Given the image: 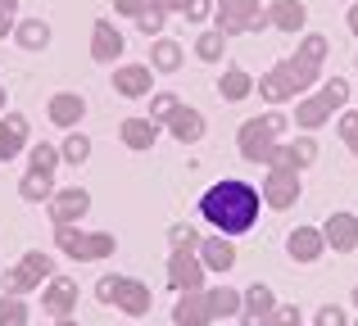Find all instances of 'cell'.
I'll return each instance as SVG.
<instances>
[{"label": "cell", "instance_id": "cell-33", "mask_svg": "<svg viewBox=\"0 0 358 326\" xmlns=\"http://www.w3.org/2000/svg\"><path fill=\"white\" fill-rule=\"evenodd\" d=\"M222 54H227V36H222V32L209 27V32L195 36V59H200V64H222Z\"/></svg>", "mask_w": 358, "mask_h": 326}, {"label": "cell", "instance_id": "cell-51", "mask_svg": "<svg viewBox=\"0 0 358 326\" xmlns=\"http://www.w3.org/2000/svg\"><path fill=\"white\" fill-rule=\"evenodd\" d=\"M50 326H78V318H55Z\"/></svg>", "mask_w": 358, "mask_h": 326}, {"label": "cell", "instance_id": "cell-6", "mask_svg": "<svg viewBox=\"0 0 358 326\" xmlns=\"http://www.w3.org/2000/svg\"><path fill=\"white\" fill-rule=\"evenodd\" d=\"M45 204H50L55 227H78V222L91 213V191L87 186H55V195Z\"/></svg>", "mask_w": 358, "mask_h": 326}, {"label": "cell", "instance_id": "cell-48", "mask_svg": "<svg viewBox=\"0 0 358 326\" xmlns=\"http://www.w3.org/2000/svg\"><path fill=\"white\" fill-rule=\"evenodd\" d=\"M350 32L358 36V0H354V5H350Z\"/></svg>", "mask_w": 358, "mask_h": 326}, {"label": "cell", "instance_id": "cell-22", "mask_svg": "<svg viewBox=\"0 0 358 326\" xmlns=\"http://www.w3.org/2000/svg\"><path fill=\"white\" fill-rule=\"evenodd\" d=\"M259 96L268 100V105H290V100H295V87H290V77H286V59L272 64L259 77Z\"/></svg>", "mask_w": 358, "mask_h": 326}, {"label": "cell", "instance_id": "cell-50", "mask_svg": "<svg viewBox=\"0 0 358 326\" xmlns=\"http://www.w3.org/2000/svg\"><path fill=\"white\" fill-rule=\"evenodd\" d=\"M0 9H5V14H18V0H0Z\"/></svg>", "mask_w": 358, "mask_h": 326}, {"label": "cell", "instance_id": "cell-35", "mask_svg": "<svg viewBox=\"0 0 358 326\" xmlns=\"http://www.w3.org/2000/svg\"><path fill=\"white\" fill-rule=\"evenodd\" d=\"M317 100H322V105L336 114V109H345V105L354 100V87H350L345 77H327V82H322V91H317Z\"/></svg>", "mask_w": 358, "mask_h": 326}, {"label": "cell", "instance_id": "cell-16", "mask_svg": "<svg viewBox=\"0 0 358 326\" xmlns=\"http://www.w3.org/2000/svg\"><path fill=\"white\" fill-rule=\"evenodd\" d=\"M45 114H50L55 127H64V132H78V123L87 118V100H82L78 91H55L50 105H45Z\"/></svg>", "mask_w": 358, "mask_h": 326}, {"label": "cell", "instance_id": "cell-43", "mask_svg": "<svg viewBox=\"0 0 358 326\" xmlns=\"http://www.w3.org/2000/svg\"><path fill=\"white\" fill-rule=\"evenodd\" d=\"M313 326H350V318H345L341 304H322V309H317V318H313Z\"/></svg>", "mask_w": 358, "mask_h": 326}, {"label": "cell", "instance_id": "cell-37", "mask_svg": "<svg viewBox=\"0 0 358 326\" xmlns=\"http://www.w3.org/2000/svg\"><path fill=\"white\" fill-rule=\"evenodd\" d=\"M177 109H182V100H177L173 91H155V96H150V114H145V118H155V123L164 127L168 118L177 114Z\"/></svg>", "mask_w": 358, "mask_h": 326}, {"label": "cell", "instance_id": "cell-26", "mask_svg": "<svg viewBox=\"0 0 358 326\" xmlns=\"http://www.w3.org/2000/svg\"><path fill=\"white\" fill-rule=\"evenodd\" d=\"M14 41L23 45V50H45V45H50V23H45V18H18Z\"/></svg>", "mask_w": 358, "mask_h": 326}, {"label": "cell", "instance_id": "cell-41", "mask_svg": "<svg viewBox=\"0 0 358 326\" xmlns=\"http://www.w3.org/2000/svg\"><path fill=\"white\" fill-rule=\"evenodd\" d=\"M268 326H304V313H299V304H277Z\"/></svg>", "mask_w": 358, "mask_h": 326}, {"label": "cell", "instance_id": "cell-24", "mask_svg": "<svg viewBox=\"0 0 358 326\" xmlns=\"http://www.w3.org/2000/svg\"><path fill=\"white\" fill-rule=\"evenodd\" d=\"M250 91H254V77L241 68V64H227L222 77H218V96L227 100V105H241V100H250Z\"/></svg>", "mask_w": 358, "mask_h": 326}, {"label": "cell", "instance_id": "cell-36", "mask_svg": "<svg viewBox=\"0 0 358 326\" xmlns=\"http://www.w3.org/2000/svg\"><path fill=\"white\" fill-rule=\"evenodd\" d=\"M0 286H5V295H18V299H27L32 290H41L23 267H5V272H0Z\"/></svg>", "mask_w": 358, "mask_h": 326}, {"label": "cell", "instance_id": "cell-27", "mask_svg": "<svg viewBox=\"0 0 358 326\" xmlns=\"http://www.w3.org/2000/svg\"><path fill=\"white\" fill-rule=\"evenodd\" d=\"M327 50H331V41H327L322 32H308L304 41L295 45V64H304V68L322 73V64H327Z\"/></svg>", "mask_w": 358, "mask_h": 326}, {"label": "cell", "instance_id": "cell-56", "mask_svg": "<svg viewBox=\"0 0 358 326\" xmlns=\"http://www.w3.org/2000/svg\"><path fill=\"white\" fill-rule=\"evenodd\" d=\"M350 326H358V322H350Z\"/></svg>", "mask_w": 358, "mask_h": 326}, {"label": "cell", "instance_id": "cell-5", "mask_svg": "<svg viewBox=\"0 0 358 326\" xmlns=\"http://www.w3.org/2000/svg\"><path fill=\"white\" fill-rule=\"evenodd\" d=\"M299 195H304V181H299V172H290V168L272 163V168H268V177H263L259 200L268 204V209L286 213V209H295V204H299Z\"/></svg>", "mask_w": 358, "mask_h": 326}, {"label": "cell", "instance_id": "cell-18", "mask_svg": "<svg viewBox=\"0 0 358 326\" xmlns=\"http://www.w3.org/2000/svg\"><path fill=\"white\" fill-rule=\"evenodd\" d=\"M286 254L295 258V263H317V258L327 254L322 231H317V227H295V231L286 236Z\"/></svg>", "mask_w": 358, "mask_h": 326}, {"label": "cell", "instance_id": "cell-17", "mask_svg": "<svg viewBox=\"0 0 358 326\" xmlns=\"http://www.w3.org/2000/svg\"><path fill=\"white\" fill-rule=\"evenodd\" d=\"M263 14H268V27H277V32H286V36L304 32V23H308V5L304 0H272Z\"/></svg>", "mask_w": 358, "mask_h": 326}, {"label": "cell", "instance_id": "cell-47", "mask_svg": "<svg viewBox=\"0 0 358 326\" xmlns=\"http://www.w3.org/2000/svg\"><path fill=\"white\" fill-rule=\"evenodd\" d=\"M155 5H159V9H164V14H182V9H186V5H191V0H155Z\"/></svg>", "mask_w": 358, "mask_h": 326}, {"label": "cell", "instance_id": "cell-31", "mask_svg": "<svg viewBox=\"0 0 358 326\" xmlns=\"http://www.w3.org/2000/svg\"><path fill=\"white\" fill-rule=\"evenodd\" d=\"M55 195V177H41V172H23V181H18V200L23 204H41Z\"/></svg>", "mask_w": 358, "mask_h": 326}, {"label": "cell", "instance_id": "cell-57", "mask_svg": "<svg viewBox=\"0 0 358 326\" xmlns=\"http://www.w3.org/2000/svg\"><path fill=\"white\" fill-rule=\"evenodd\" d=\"M350 5H354V0H350Z\"/></svg>", "mask_w": 358, "mask_h": 326}, {"label": "cell", "instance_id": "cell-40", "mask_svg": "<svg viewBox=\"0 0 358 326\" xmlns=\"http://www.w3.org/2000/svg\"><path fill=\"white\" fill-rule=\"evenodd\" d=\"M164 23H168V14L155 5V0H145V9L136 14V27H141L145 36H164Z\"/></svg>", "mask_w": 358, "mask_h": 326}, {"label": "cell", "instance_id": "cell-54", "mask_svg": "<svg viewBox=\"0 0 358 326\" xmlns=\"http://www.w3.org/2000/svg\"><path fill=\"white\" fill-rule=\"evenodd\" d=\"M354 100H358V91H354Z\"/></svg>", "mask_w": 358, "mask_h": 326}, {"label": "cell", "instance_id": "cell-39", "mask_svg": "<svg viewBox=\"0 0 358 326\" xmlns=\"http://www.w3.org/2000/svg\"><path fill=\"white\" fill-rule=\"evenodd\" d=\"M0 326H27V299L0 295Z\"/></svg>", "mask_w": 358, "mask_h": 326}, {"label": "cell", "instance_id": "cell-44", "mask_svg": "<svg viewBox=\"0 0 358 326\" xmlns=\"http://www.w3.org/2000/svg\"><path fill=\"white\" fill-rule=\"evenodd\" d=\"M182 14H186V18H191V23H204V18H209V14H213V0H191V5H186V9H182Z\"/></svg>", "mask_w": 358, "mask_h": 326}, {"label": "cell", "instance_id": "cell-32", "mask_svg": "<svg viewBox=\"0 0 358 326\" xmlns=\"http://www.w3.org/2000/svg\"><path fill=\"white\" fill-rule=\"evenodd\" d=\"M91 159V136H82V132H69L59 141V163H69V168H82Z\"/></svg>", "mask_w": 358, "mask_h": 326}, {"label": "cell", "instance_id": "cell-11", "mask_svg": "<svg viewBox=\"0 0 358 326\" xmlns=\"http://www.w3.org/2000/svg\"><path fill=\"white\" fill-rule=\"evenodd\" d=\"M322 240H327V249H331V254H354L358 249V213H331V218L322 222Z\"/></svg>", "mask_w": 358, "mask_h": 326}, {"label": "cell", "instance_id": "cell-7", "mask_svg": "<svg viewBox=\"0 0 358 326\" xmlns=\"http://www.w3.org/2000/svg\"><path fill=\"white\" fill-rule=\"evenodd\" d=\"M122 50H127V36L114 27V18H96V23H91V59L114 68L122 59Z\"/></svg>", "mask_w": 358, "mask_h": 326}, {"label": "cell", "instance_id": "cell-9", "mask_svg": "<svg viewBox=\"0 0 358 326\" xmlns=\"http://www.w3.org/2000/svg\"><path fill=\"white\" fill-rule=\"evenodd\" d=\"M41 309L50 313V318H73V313H78V281L55 272L50 281L41 286Z\"/></svg>", "mask_w": 358, "mask_h": 326}, {"label": "cell", "instance_id": "cell-53", "mask_svg": "<svg viewBox=\"0 0 358 326\" xmlns=\"http://www.w3.org/2000/svg\"><path fill=\"white\" fill-rule=\"evenodd\" d=\"M354 154H358V145H354Z\"/></svg>", "mask_w": 358, "mask_h": 326}, {"label": "cell", "instance_id": "cell-34", "mask_svg": "<svg viewBox=\"0 0 358 326\" xmlns=\"http://www.w3.org/2000/svg\"><path fill=\"white\" fill-rule=\"evenodd\" d=\"M18 267H23V272L32 276L36 286H45V281L55 276V258H50V254H41V249H27V254L18 258Z\"/></svg>", "mask_w": 358, "mask_h": 326}, {"label": "cell", "instance_id": "cell-49", "mask_svg": "<svg viewBox=\"0 0 358 326\" xmlns=\"http://www.w3.org/2000/svg\"><path fill=\"white\" fill-rule=\"evenodd\" d=\"M9 109V91H5V82H0V114Z\"/></svg>", "mask_w": 358, "mask_h": 326}, {"label": "cell", "instance_id": "cell-46", "mask_svg": "<svg viewBox=\"0 0 358 326\" xmlns=\"http://www.w3.org/2000/svg\"><path fill=\"white\" fill-rule=\"evenodd\" d=\"M14 23H18V14H5V9H0V41L14 36Z\"/></svg>", "mask_w": 358, "mask_h": 326}, {"label": "cell", "instance_id": "cell-21", "mask_svg": "<svg viewBox=\"0 0 358 326\" xmlns=\"http://www.w3.org/2000/svg\"><path fill=\"white\" fill-rule=\"evenodd\" d=\"M277 163L290 168V172H304V168L317 163V141L313 136H295L290 145H277Z\"/></svg>", "mask_w": 358, "mask_h": 326}, {"label": "cell", "instance_id": "cell-4", "mask_svg": "<svg viewBox=\"0 0 358 326\" xmlns=\"http://www.w3.org/2000/svg\"><path fill=\"white\" fill-rule=\"evenodd\" d=\"M213 32L222 36H245V32H263L268 27V14H263L259 0H218L213 5Z\"/></svg>", "mask_w": 358, "mask_h": 326}, {"label": "cell", "instance_id": "cell-25", "mask_svg": "<svg viewBox=\"0 0 358 326\" xmlns=\"http://www.w3.org/2000/svg\"><path fill=\"white\" fill-rule=\"evenodd\" d=\"M182 59H186L182 41H173V36H155V45H150V68H155V77H159V73H177Z\"/></svg>", "mask_w": 358, "mask_h": 326}, {"label": "cell", "instance_id": "cell-38", "mask_svg": "<svg viewBox=\"0 0 358 326\" xmlns=\"http://www.w3.org/2000/svg\"><path fill=\"white\" fill-rule=\"evenodd\" d=\"M168 245H173L177 254H195V245H200V231H195L191 222H177V227H168Z\"/></svg>", "mask_w": 358, "mask_h": 326}, {"label": "cell", "instance_id": "cell-10", "mask_svg": "<svg viewBox=\"0 0 358 326\" xmlns=\"http://www.w3.org/2000/svg\"><path fill=\"white\" fill-rule=\"evenodd\" d=\"M272 309H277L272 286L254 281V286H245V290H241V313H236V318H241V326H268Z\"/></svg>", "mask_w": 358, "mask_h": 326}, {"label": "cell", "instance_id": "cell-19", "mask_svg": "<svg viewBox=\"0 0 358 326\" xmlns=\"http://www.w3.org/2000/svg\"><path fill=\"white\" fill-rule=\"evenodd\" d=\"M213 313H209V299H204V290H186L177 295L173 304V326H209Z\"/></svg>", "mask_w": 358, "mask_h": 326}, {"label": "cell", "instance_id": "cell-1", "mask_svg": "<svg viewBox=\"0 0 358 326\" xmlns=\"http://www.w3.org/2000/svg\"><path fill=\"white\" fill-rule=\"evenodd\" d=\"M200 218L218 227V236H245L259 222V191L250 181H213L209 191L200 195Z\"/></svg>", "mask_w": 358, "mask_h": 326}, {"label": "cell", "instance_id": "cell-28", "mask_svg": "<svg viewBox=\"0 0 358 326\" xmlns=\"http://www.w3.org/2000/svg\"><path fill=\"white\" fill-rule=\"evenodd\" d=\"M327 123H331V109H327L317 96H304L295 105V127H304V136L317 132V127H327Z\"/></svg>", "mask_w": 358, "mask_h": 326}, {"label": "cell", "instance_id": "cell-15", "mask_svg": "<svg viewBox=\"0 0 358 326\" xmlns=\"http://www.w3.org/2000/svg\"><path fill=\"white\" fill-rule=\"evenodd\" d=\"M114 309H122L127 318H145L155 309V290L136 276H118V290H114Z\"/></svg>", "mask_w": 358, "mask_h": 326}, {"label": "cell", "instance_id": "cell-29", "mask_svg": "<svg viewBox=\"0 0 358 326\" xmlns=\"http://www.w3.org/2000/svg\"><path fill=\"white\" fill-rule=\"evenodd\" d=\"M204 299H209V313L213 318H236L241 313V290L236 286H204Z\"/></svg>", "mask_w": 358, "mask_h": 326}, {"label": "cell", "instance_id": "cell-42", "mask_svg": "<svg viewBox=\"0 0 358 326\" xmlns=\"http://www.w3.org/2000/svg\"><path fill=\"white\" fill-rule=\"evenodd\" d=\"M336 132H341V141L354 150V145H358V109H345L341 123H336Z\"/></svg>", "mask_w": 358, "mask_h": 326}, {"label": "cell", "instance_id": "cell-13", "mask_svg": "<svg viewBox=\"0 0 358 326\" xmlns=\"http://www.w3.org/2000/svg\"><path fill=\"white\" fill-rule=\"evenodd\" d=\"M204 267H200V258L195 254H168V286H173L177 295H186V290H204Z\"/></svg>", "mask_w": 358, "mask_h": 326}, {"label": "cell", "instance_id": "cell-52", "mask_svg": "<svg viewBox=\"0 0 358 326\" xmlns=\"http://www.w3.org/2000/svg\"><path fill=\"white\" fill-rule=\"evenodd\" d=\"M354 304H358V286H354Z\"/></svg>", "mask_w": 358, "mask_h": 326}, {"label": "cell", "instance_id": "cell-3", "mask_svg": "<svg viewBox=\"0 0 358 326\" xmlns=\"http://www.w3.org/2000/svg\"><path fill=\"white\" fill-rule=\"evenodd\" d=\"M55 249L78 263H100V258L118 254L114 231H82V227H55Z\"/></svg>", "mask_w": 358, "mask_h": 326}, {"label": "cell", "instance_id": "cell-2", "mask_svg": "<svg viewBox=\"0 0 358 326\" xmlns=\"http://www.w3.org/2000/svg\"><path fill=\"white\" fill-rule=\"evenodd\" d=\"M281 132H286V114H281V109H268V114H259V118H245L241 132H236L241 159H245V163H263V168H272V163H277Z\"/></svg>", "mask_w": 358, "mask_h": 326}, {"label": "cell", "instance_id": "cell-23", "mask_svg": "<svg viewBox=\"0 0 358 326\" xmlns=\"http://www.w3.org/2000/svg\"><path fill=\"white\" fill-rule=\"evenodd\" d=\"M118 136H122V145L127 150H150V145L159 141V123L155 118H122V127H118Z\"/></svg>", "mask_w": 358, "mask_h": 326}, {"label": "cell", "instance_id": "cell-8", "mask_svg": "<svg viewBox=\"0 0 358 326\" xmlns=\"http://www.w3.org/2000/svg\"><path fill=\"white\" fill-rule=\"evenodd\" d=\"M114 91L122 100L155 96V68L150 64H114Z\"/></svg>", "mask_w": 358, "mask_h": 326}, {"label": "cell", "instance_id": "cell-20", "mask_svg": "<svg viewBox=\"0 0 358 326\" xmlns=\"http://www.w3.org/2000/svg\"><path fill=\"white\" fill-rule=\"evenodd\" d=\"M164 127H168V136H173V141H182V145L204 141V114H200V109H191V105H182Z\"/></svg>", "mask_w": 358, "mask_h": 326}, {"label": "cell", "instance_id": "cell-12", "mask_svg": "<svg viewBox=\"0 0 358 326\" xmlns=\"http://www.w3.org/2000/svg\"><path fill=\"white\" fill-rule=\"evenodd\" d=\"M195 258H200L204 272L227 276L231 267H236V245H231L227 236H200V245H195Z\"/></svg>", "mask_w": 358, "mask_h": 326}, {"label": "cell", "instance_id": "cell-14", "mask_svg": "<svg viewBox=\"0 0 358 326\" xmlns=\"http://www.w3.org/2000/svg\"><path fill=\"white\" fill-rule=\"evenodd\" d=\"M27 118L14 114V109H5L0 114V163H14L18 154H27Z\"/></svg>", "mask_w": 358, "mask_h": 326}, {"label": "cell", "instance_id": "cell-55", "mask_svg": "<svg viewBox=\"0 0 358 326\" xmlns=\"http://www.w3.org/2000/svg\"><path fill=\"white\" fill-rule=\"evenodd\" d=\"M354 68H358V59H354Z\"/></svg>", "mask_w": 358, "mask_h": 326}, {"label": "cell", "instance_id": "cell-30", "mask_svg": "<svg viewBox=\"0 0 358 326\" xmlns=\"http://www.w3.org/2000/svg\"><path fill=\"white\" fill-rule=\"evenodd\" d=\"M27 172L55 177V172H59V145H50V141H41V145H27Z\"/></svg>", "mask_w": 358, "mask_h": 326}, {"label": "cell", "instance_id": "cell-45", "mask_svg": "<svg viewBox=\"0 0 358 326\" xmlns=\"http://www.w3.org/2000/svg\"><path fill=\"white\" fill-rule=\"evenodd\" d=\"M114 9H118V14H127V18H136L141 9H145V0H114Z\"/></svg>", "mask_w": 358, "mask_h": 326}]
</instances>
